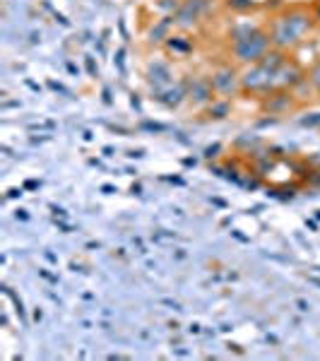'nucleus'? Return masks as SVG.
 <instances>
[{"label": "nucleus", "instance_id": "obj_5", "mask_svg": "<svg viewBox=\"0 0 320 361\" xmlns=\"http://www.w3.org/2000/svg\"><path fill=\"white\" fill-rule=\"evenodd\" d=\"M299 106V101L294 99L291 90H275L270 94L260 97V108L270 116H284V113L294 111Z\"/></svg>", "mask_w": 320, "mask_h": 361}, {"label": "nucleus", "instance_id": "obj_9", "mask_svg": "<svg viewBox=\"0 0 320 361\" xmlns=\"http://www.w3.org/2000/svg\"><path fill=\"white\" fill-rule=\"evenodd\" d=\"M161 104H166L169 108H176L178 104H181L183 99H188V82H178V85H169L166 90L159 92V97H157Z\"/></svg>", "mask_w": 320, "mask_h": 361}, {"label": "nucleus", "instance_id": "obj_7", "mask_svg": "<svg viewBox=\"0 0 320 361\" xmlns=\"http://www.w3.org/2000/svg\"><path fill=\"white\" fill-rule=\"evenodd\" d=\"M306 78V73L301 70V65L296 63L294 58H289L284 65L275 73V78H272V92L275 90H291V87L296 85L299 80Z\"/></svg>", "mask_w": 320, "mask_h": 361}, {"label": "nucleus", "instance_id": "obj_8", "mask_svg": "<svg viewBox=\"0 0 320 361\" xmlns=\"http://www.w3.org/2000/svg\"><path fill=\"white\" fill-rule=\"evenodd\" d=\"M212 94H214V90H212V80L210 78H193V80H188V99H191L195 106H205V104H210L212 101Z\"/></svg>", "mask_w": 320, "mask_h": 361}, {"label": "nucleus", "instance_id": "obj_16", "mask_svg": "<svg viewBox=\"0 0 320 361\" xmlns=\"http://www.w3.org/2000/svg\"><path fill=\"white\" fill-rule=\"evenodd\" d=\"M313 17H316V22H320V0H318V5H316V15H313Z\"/></svg>", "mask_w": 320, "mask_h": 361}, {"label": "nucleus", "instance_id": "obj_15", "mask_svg": "<svg viewBox=\"0 0 320 361\" xmlns=\"http://www.w3.org/2000/svg\"><path fill=\"white\" fill-rule=\"evenodd\" d=\"M229 8H236V10H251L253 3H251V0H229Z\"/></svg>", "mask_w": 320, "mask_h": 361}, {"label": "nucleus", "instance_id": "obj_11", "mask_svg": "<svg viewBox=\"0 0 320 361\" xmlns=\"http://www.w3.org/2000/svg\"><path fill=\"white\" fill-rule=\"evenodd\" d=\"M291 94H294V99L299 101V106H301V104L313 101V97H318L316 90H313V85H311V80H308V75L303 80L296 82L294 87H291Z\"/></svg>", "mask_w": 320, "mask_h": 361}, {"label": "nucleus", "instance_id": "obj_10", "mask_svg": "<svg viewBox=\"0 0 320 361\" xmlns=\"http://www.w3.org/2000/svg\"><path fill=\"white\" fill-rule=\"evenodd\" d=\"M150 82L152 85L157 87V92H161V90H166V87L171 85V68L166 63H159V60H157V63H152L150 65Z\"/></svg>", "mask_w": 320, "mask_h": 361}, {"label": "nucleus", "instance_id": "obj_13", "mask_svg": "<svg viewBox=\"0 0 320 361\" xmlns=\"http://www.w3.org/2000/svg\"><path fill=\"white\" fill-rule=\"evenodd\" d=\"M231 113V104L229 99H212L208 104V118H226Z\"/></svg>", "mask_w": 320, "mask_h": 361}, {"label": "nucleus", "instance_id": "obj_3", "mask_svg": "<svg viewBox=\"0 0 320 361\" xmlns=\"http://www.w3.org/2000/svg\"><path fill=\"white\" fill-rule=\"evenodd\" d=\"M272 78L275 75L270 70H265L260 63L246 65V70L241 73V92L243 94L253 97H265L272 92Z\"/></svg>", "mask_w": 320, "mask_h": 361}, {"label": "nucleus", "instance_id": "obj_2", "mask_svg": "<svg viewBox=\"0 0 320 361\" xmlns=\"http://www.w3.org/2000/svg\"><path fill=\"white\" fill-rule=\"evenodd\" d=\"M229 36H231V56L241 65L258 63V60L272 48V36H270V31L260 29V27L236 24L234 29L229 31Z\"/></svg>", "mask_w": 320, "mask_h": 361}, {"label": "nucleus", "instance_id": "obj_4", "mask_svg": "<svg viewBox=\"0 0 320 361\" xmlns=\"http://www.w3.org/2000/svg\"><path fill=\"white\" fill-rule=\"evenodd\" d=\"M210 80H212L214 94L221 97V99H231V97H236L238 92H241V73H238L236 68H231V65L217 68L214 73L210 75Z\"/></svg>", "mask_w": 320, "mask_h": 361}, {"label": "nucleus", "instance_id": "obj_1", "mask_svg": "<svg viewBox=\"0 0 320 361\" xmlns=\"http://www.w3.org/2000/svg\"><path fill=\"white\" fill-rule=\"evenodd\" d=\"M313 22H316V17L303 8H291L286 10V13H282L279 17L272 22V27H270L272 46L282 48V51L299 46V43H303V39L311 34Z\"/></svg>", "mask_w": 320, "mask_h": 361}, {"label": "nucleus", "instance_id": "obj_12", "mask_svg": "<svg viewBox=\"0 0 320 361\" xmlns=\"http://www.w3.org/2000/svg\"><path fill=\"white\" fill-rule=\"evenodd\" d=\"M166 48H169L173 56H186L188 51H193V41L186 39V36H169L166 39Z\"/></svg>", "mask_w": 320, "mask_h": 361}, {"label": "nucleus", "instance_id": "obj_14", "mask_svg": "<svg viewBox=\"0 0 320 361\" xmlns=\"http://www.w3.org/2000/svg\"><path fill=\"white\" fill-rule=\"evenodd\" d=\"M308 80H311L313 90H316V94L320 99V58L311 65V68H308Z\"/></svg>", "mask_w": 320, "mask_h": 361}, {"label": "nucleus", "instance_id": "obj_6", "mask_svg": "<svg viewBox=\"0 0 320 361\" xmlns=\"http://www.w3.org/2000/svg\"><path fill=\"white\" fill-rule=\"evenodd\" d=\"M205 10H208V0H183L178 13L173 15V22H176V27H181V29H191V27H195L200 22Z\"/></svg>", "mask_w": 320, "mask_h": 361}]
</instances>
